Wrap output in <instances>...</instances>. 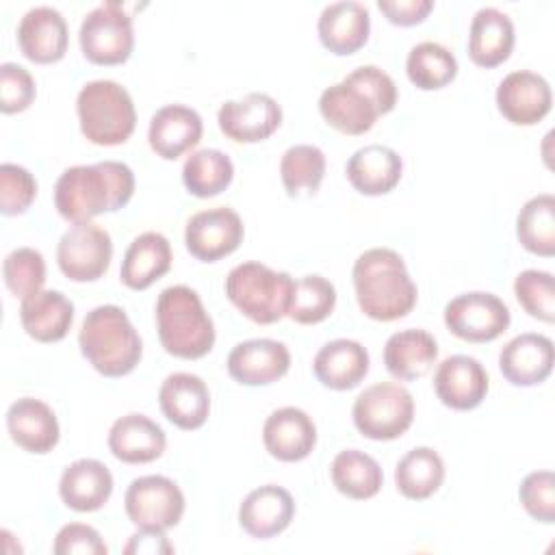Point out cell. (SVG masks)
<instances>
[{
  "label": "cell",
  "mask_w": 555,
  "mask_h": 555,
  "mask_svg": "<svg viewBox=\"0 0 555 555\" xmlns=\"http://www.w3.org/2000/svg\"><path fill=\"white\" fill-rule=\"evenodd\" d=\"M134 193V173L121 160L67 167L54 184V208L69 223H87L124 208Z\"/></svg>",
  "instance_id": "cell-1"
},
{
  "label": "cell",
  "mask_w": 555,
  "mask_h": 555,
  "mask_svg": "<svg viewBox=\"0 0 555 555\" xmlns=\"http://www.w3.org/2000/svg\"><path fill=\"white\" fill-rule=\"evenodd\" d=\"M356 301L373 321H397L416 306V284L403 258L390 247L362 251L351 269Z\"/></svg>",
  "instance_id": "cell-2"
},
{
  "label": "cell",
  "mask_w": 555,
  "mask_h": 555,
  "mask_svg": "<svg viewBox=\"0 0 555 555\" xmlns=\"http://www.w3.org/2000/svg\"><path fill=\"white\" fill-rule=\"evenodd\" d=\"M78 345L85 360L104 377H124L137 369L143 343L124 308L115 304L95 306L87 312Z\"/></svg>",
  "instance_id": "cell-3"
},
{
  "label": "cell",
  "mask_w": 555,
  "mask_h": 555,
  "mask_svg": "<svg viewBox=\"0 0 555 555\" xmlns=\"http://www.w3.org/2000/svg\"><path fill=\"white\" fill-rule=\"evenodd\" d=\"M156 332L163 349L182 360L204 358L215 345V323L199 295L186 284L160 291L156 299Z\"/></svg>",
  "instance_id": "cell-4"
},
{
  "label": "cell",
  "mask_w": 555,
  "mask_h": 555,
  "mask_svg": "<svg viewBox=\"0 0 555 555\" xmlns=\"http://www.w3.org/2000/svg\"><path fill=\"white\" fill-rule=\"evenodd\" d=\"M223 288L232 306L249 321L271 325L288 317L295 280L286 271L249 260L230 269Z\"/></svg>",
  "instance_id": "cell-5"
},
{
  "label": "cell",
  "mask_w": 555,
  "mask_h": 555,
  "mask_svg": "<svg viewBox=\"0 0 555 555\" xmlns=\"http://www.w3.org/2000/svg\"><path fill=\"white\" fill-rule=\"evenodd\" d=\"M80 132L95 145H119L130 139L137 126L132 95L115 80H89L76 95Z\"/></svg>",
  "instance_id": "cell-6"
},
{
  "label": "cell",
  "mask_w": 555,
  "mask_h": 555,
  "mask_svg": "<svg viewBox=\"0 0 555 555\" xmlns=\"http://www.w3.org/2000/svg\"><path fill=\"white\" fill-rule=\"evenodd\" d=\"M356 429L369 440H395L414 421L412 392L397 382H377L364 388L351 408Z\"/></svg>",
  "instance_id": "cell-7"
},
{
  "label": "cell",
  "mask_w": 555,
  "mask_h": 555,
  "mask_svg": "<svg viewBox=\"0 0 555 555\" xmlns=\"http://www.w3.org/2000/svg\"><path fill=\"white\" fill-rule=\"evenodd\" d=\"M82 56L95 65L126 63L134 48L132 17L117 0H106L91 9L78 30Z\"/></svg>",
  "instance_id": "cell-8"
},
{
  "label": "cell",
  "mask_w": 555,
  "mask_h": 555,
  "mask_svg": "<svg viewBox=\"0 0 555 555\" xmlns=\"http://www.w3.org/2000/svg\"><path fill=\"white\" fill-rule=\"evenodd\" d=\"M184 494L165 475H143L130 481L124 494V509L137 529L167 531L182 520Z\"/></svg>",
  "instance_id": "cell-9"
},
{
  "label": "cell",
  "mask_w": 555,
  "mask_h": 555,
  "mask_svg": "<svg viewBox=\"0 0 555 555\" xmlns=\"http://www.w3.org/2000/svg\"><path fill=\"white\" fill-rule=\"evenodd\" d=\"M113 260L111 234L93 223H72L56 245V264L72 282L100 280Z\"/></svg>",
  "instance_id": "cell-10"
},
{
  "label": "cell",
  "mask_w": 555,
  "mask_h": 555,
  "mask_svg": "<svg viewBox=\"0 0 555 555\" xmlns=\"http://www.w3.org/2000/svg\"><path fill=\"white\" fill-rule=\"evenodd\" d=\"M507 304L486 291H470L453 297L444 306L447 330L468 343H490L509 327Z\"/></svg>",
  "instance_id": "cell-11"
},
{
  "label": "cell",
  "mask_w": 555,
  "mask_h": 555,
  "mask_svg": "<svg viewBox=\"0 0 555 555\" xmlns=\"http://www.w3.org/2000/svg\"><path fill=\"white\" fill-rule=\"evenodd\" d=\"M245 236L243 219L228 206L195 212L186 221L184 243L191 256L202 262H217L238 249Z\"/></svg>",
  "instance_id": "cell-12"
},
{
  "label": "cell",
  "mask_w": 555,
  "mask_h": 555,
  "mask_svg": "<svg viewBox=\"0 0 555 555\" xmlns=\"http://www.w3.org/2000/svg\"><path fill=\"white\" fill-rule=\"evenodd\" d=\"M221 132L236 143H258L269 139L282 124V106L262 91H251L219 106Z\"/></svg>",
  "instance_id": "cell-13"
},
{
  "label": "cell",
  "mask_w": 555,
  "mask_h": 555,
  "mask_svg": "<svg viewBox=\"0 0 555 555\" xmlns=\"http://www.w3.org/2000/svg\"><path fill=\"white\" fill-rule=\"evenodd\" d=\"M494 100L499 113L514 126H533L542 121L553 106L548 80L529 69H516L503 76Z\"/></svg>",
  "instance_id": "cell-14"
},
{
  "label": "cell",
  "mask_w": 555,
  "mask_h": 555,
  "mask_svg": "<svg viewBox=\"0 0 555 555\" xmlns=\"http://www.w3.org/2000/svg\"><path fill=\"white\" fill-rule=\"evenodd\" d=\"M490 377L483 364L470 356L444 358L434 373V390L442 405L451 410H475L488 395Z\"/></svg>",
  "instance_id": "cell-15"
},
{
  "label": "cell",
  "mask_w": 555,
  "mask_h": 555,
  "mask_svg": "<svg viewBox=\"0 0 555 555\" xmlns=\"http://www.w3.org/2000/svg\"><path fill=\"white\" fill-rule=\"evenodd\" d=\"M228 373L243 386H269L291 369V351L273 338H249L236 343L228 353Z\"/></svg>",
  "instance_id": "cell-16"
},
{
  "label": "cell",
  "mask_w": 555,
  "mask_h": 555,
  "mask_svg": "<svg viewBox=\"0 0 555 555\" xmlns=\"http://www.w3.org/2000/svg\"><path fill=\"white\" fill-rule=\"evenodd\" d=\"M69 43L67 22L59 9L39 4L28 9L17 24V46L22 54L39 65L56 63Z\"/></svg>",
  "instance_id": "cell-17"
},
{
  "label": "cell",
  "mask_w": 555,
  "mask_h": 555,
  "mask_svg": "<svg viewBox=\"0 0 555 555\" xmlns=\"http://www.w3.org/2000/svg\"><path fill=\"white\" fill-rule=\"evenodd\" d=\"M262 442L280 462L306 460L317 447V425L308 412L295 405L273 410L262 425Z\"/></svg>",
  "instance_id": "cell-18"
},
{
  "label": "cell",
  "mask_w": 555,
  "mask_h": 555,
  "mask_svg": "<svg viewBox=\"0 0 555 555\" xmlns=\"http://www.w3.org/2000/svg\"><path fill=\"white\" fill-rule=\"evenodd\" d=\"M158 405L169 423L180 429H199L210 414V392L195 373L176 371L158 388Z\"/></svg>",
  "instance_id": "cell-19"
},
{
  "label": "cell",
  "mask_w": 555,
  "mask_h": 555,
  "mask_svg": "<svg viewBox=\"0 0 555 555\" xmlns=\"http://www.w3.org/2000/svg\"><path fill=\"white\" fill-rule=\"evenodd\" d=\"M555 362L553 340L544 334L525 332L514 336L499 353V369L512 386L542 384Z\"/></svg>",
  "instance_id": "cell-20"
},
{
  "label": "cell",
  "mask_w": 555,
  "mask_h": 555,
  "mask_svg": "<svg viewBox=\"0 0 555 555\" xmlns=\"http://www.w3.org/2000/svg\"><path fill=\"white\" fill-rule=\"evenodd\" d=\"M293 516V494L275 483L254 488L238 505V525L256 540L275 538L291 525Z\"/></svg>",
  "instance_id": "cell-21"
},
{
  "label": "cell",
  "mask_w": 555,
  "mask_h": 555,
  "mask_svg": "<svg viewBox=\"0 0 555 555\" xmlns=\"http://www.w3.org/2000/svg\"><path fill=\"white\" fill-rule=\"evenodd\" d=\"M202 132L204 121L195 108L184 104H167L152 115L147 141L156 156L163 160H176L199 143Z\"/></svg>",
  "instance_id": "cell-22"
},
{
  "label": "cell",
  "mask_w": 555,
  "mask_h": 555,
  "mask_svg": "<svg viewBox=\"0 0 555 555\" xmlns=\"http://www.w3.org/2000/svg\"><path fill=\"white\" fill-rule=\"evenodd\" d=\"M7 429L20 449L37 455L50 453L61 436L54 410L35 397H22L9 405Z\"/></svg>",
  "instance_id": "cell-23"
},
{
  "label": "cell",
  "mask_w": 555,
  "mask_h": 555,
  "mask_svg": "<svg viewBox=\"0 0 555 555\" xmlns=\"http://www.w3.org/2000/svg\"><path fill=\"white\" fill-rule=\"evenodd\" d=\"M317 33L325 50L338 56L358 52L371 33V15L362 2L340 0L327 4L317 22Z\"/></svg>",
  "instance_id": "cell-24"
},
{
  "label": "cell",
  "mask_w": 555,
  "mask_h": 555,
  "mask_svg": "<svg viewBox=\"0 0 555 555\" xmlns=\"http://www.w3.org/2000/svg\"><path fill=\"white\" fill-rule=\"evenodd\" d=\"M113 494V475L108 466L93 457H80L65 466L59 479V496L74 512H95Z\"/></svg>",
  "instance_id": "cell-25"
},
{
  "label": "cell",
  "mask_w": 555,
  "mask_h": 555,
  "mask_svg": "<svg viewBox=\"0 0 555 555\" xmlns=\"http://www.w3.org/2000/svg\"><path fill=\"white\" fill-rule=\"evenodd\" d=\"M111 453L126 464H147L165 453L167 436L158 423L145 414L119 416L108 429Z\"/></svg>",
  "instance_id": "cell-26"
},
{
  "label": "cell",
  "mask_w": 555,
  "mask_h": 555,
  "mask_svg": "<svg viewBox=\"0 0 555 555\" xmlns=\"http://www.w3.org/2000/svg\"><path fill=\"white\" fill-rule=\"evenodd\" d=\"M345 173L358 193L386 195L399 184L403 173V160L392 147L371 143L349 156Z\"/></svg>",
  "instance_id": "cell-27"
},
{
  "label": "cell",
  "mask_w": 555,
  "mask_h": 555,
  "mask_svg": "<svg viewBox=\"0 0 555 555\" xmlns=\"http://www.w3.org/2000/svg\"><path fill=\"white\" fill-rule=\"evenodd\" d=\"M516 33L507 13L496 7H481L468 28V56L479 67H496L509 59Z\"/></svg>",
  "instance_id": "cell-28"
},
{
  "label": "cell",
  "mask_w": 555,
  "mask_h": 555,
  "mask_svg": "<svg viewBox=\"0 0 555 555\" xmlns=\"http://www.w3.org/2000/svg\"><path fill=\"white\" fill-rule=\"evenodd\" d=\"M369 364L371 358L362 343L351 338H336L317 351L312 371L325 388L349 390L366 377Z\"/></svg>",
  "instance_id": "cell-29"
},
{
  "label": "cell",
  "mask_w": 555,
  "mask_h": 555,
  "mask_svg": "<svg viewBox=\"0 0 555 555\" xmlns=\"http://www.w3.org/2000/svg\"><path fill=\"white\" fill-rule=\"evenodd\" d=\"M321 117L343 134H364L369 132L379 113L375 104L356 87L340 80L325 87L319 95Z\"/></svg>",
  "instance_id": "cell-30"
},
{
  "label": "cell",
  "mask_w": 555,
  "mask_h": 555,
  "mask_svg": "<svg viewBox=\"0 0 555 555\" xmlns=\"http://www.w3.org/2000/svg\"><path fill=\"white\" fill-rule=\"evenodd\" d=\"M438 360V343L427 330L410 327L388 336L384 345L386 371L401 382L418 379L431 371Z\"/></svg>",
  "instance_id": "cell-31"
},
{
  "label": "cell",
  "mask_w": 555,
  "mask_h": 555,
  "mask_svg": "<svg viewBox=\"0 0 555 555\" xmlns=\"http://www.w3.org/2000/svg\"><path fill=\"white\" fill-rule=\"evenodd\" d=\"M24 332L37 343H59L74 323V304L61 291H39L20 306Z\"/></svg>",
  "instance_id": "cell-32"
},
{
  "label": "cell",
  "mask_w": 555,
  "mask_h": 555,
  "mask_svg": "<svg viewBox=\"0 0 555 555\" xmlns=\"http://www.w3.org/2000/svg\"><path fill=\"white\" fill-rule=\"evenodd\" d=\"M171 245L160 232L139 234L126 249L119 280L132 291H145L171 269Z\"/></svg>",
  "instance_id": "cell-33"
},
{
  "label": "cell",
  "mask_w": 555,
  "mask_h": 555,
  "mask_svg": "<svg viewBox=\"0 0 555 555\" xmlns=\"http://www.w3.org/2000/svg\"><path fill=\"white\" fill-rule=\"evenodd\" d=\"M334 488L353 501L373 499L384 486V473L377 460L360 449L338 451L330 464Z\"/></svg>",
  "instance_id": "cell-34"
},
{
  "label": "cell",
  "mask_w": 555,
  "mask_h": 555,
  "mask_svg": "<svg viewBox=\"0 0 555 555\" xmlns=\"http://www.w3.org/2000/svg\"><path fill=\"white\" fill-rule=\"evenodd\" d=\"M444 481V462L431 447H414L395 466V486L410 501L429 499Z\"/></svg>",
  "instance_id": "cell-35"
},
{
  "label": "cell",
  "mask_w": 555,
  "mask_h": 555,
  "mask_svg": "<svg viewBox=\"0 0 555 555\" xmlns=\"http://www.w3.org/2000/svg\"><path fill=\"white\" fill-rule=\"evenodd\" d=\"M234 163L230 156L215 147L191 152L182 165V184L195 197H215L232 184Z\"/></svg>",
  "instance_id": "cell-36"
},
{
  "label": "cell",
  "mask_w": 555,
  "mask_h": 555,
  "mask_svg": "<svg viewBox=\"0 0 555 555\" xmlns=\"http://www.w3.org/2000/svg\"><path fill=\"white\" fill-rule=\"evenodd\" d=\"M518 243L535 254L551 258L555 254V197L540 193L522 204L516 217Z\"/></svg>",
  "instance_id": "cell-37"
},
{
  "label": "cell",
  "mask_w": 555,
  "mask_h": 555,
  "mask_svg": "<svg viewBox=\"0 0 555 555\" xmlns=\"http://www.w3.org/2000/svg\"><path fill=\"white\" fill-rule=\"evenodd\" d=\"M405 74L421 91H438L457 76V59L438 41H421L408 52Z\"/></svg>",
  "instance_id": "cell-38"
},
{
  "label": "cell",
  "mask_w": 555,
  "mask_h": 555,
  "mask_svg": "<svg viewBox=\"0 0 555 555\" xmlns=\"http://www.w3.org/2000/svg\"><path fill=\"white\" fill-rule=\"evenodd\" d=\"M325 154L321 147L310 143L291 145L280 158V178L291 197L312 195L319 191L325 178Z\"/></svg>",
  "instance_id": "cell-39"
},
{
  "label": "cell",
  "mask_w": 555,
  "mask_h": 555,
  "mask_svg": "<svg viewBox=\"0 0 555 555\" xmlns=\"http://www.w3.org/2000/svg\"><path fill=\"white\" fill-rule=\"evenodd\" d=\"M336 308V288L323 275H304L295 280V291L288 317L299 325H314L325 321Z\"/></svg>",
  "instance_id": "cell-40"
},
{
  "label": "cell",
  "mask_w": 555,
  "mask_h": 555,
  "mask_svg": "<svg viewBox=\"0 0 555 555\" xmlns=\"http://www.w3.org/2000/svg\"><path fill=\"white\" fill-rule=\"evenodd\" d=\"M2 278L11 295L26 299L46 284V260L35 247H17L2 260Z\"/></svg>",
  "instance_id": "cell-41"
},
{
  "label": "cell",
  "mask_w": 555,
  "mask_h": 555,
  "mask_svg": "<svg viewBox=\"0 0 555 555\" xmlns=\"http://www.w3.org/2000/svg\"><path fill=\"white\" fill-rule=\"evenodd\" d=\"M514 295L529 317L544 323L555 321L553 273L540 269L520 271L514 280Z\"/></svg>",
  "instance_id": "cell-42"
},
{
  "label": "cell",
  "mask_w": 555,
  "mask_h": 555,
  "mask_svg": "<svg viewBox=\"0 0 555 555\" xmlns=\"http://www.w3.org/2000/svg\"><path fill=\"white\" fill-rule=\"evenodd\" d=\"M37 197L35 176L15 163L0 165V212L7 217L22 215Z\"/></svg>",
  "instance_id": "cell-43"
},
{
  "label": "cell",
  "mask_w": 555,
  "mask_h": 555,
  "mask_svg": "<svg viewBox=\"0 0 555 555\" xmlns=\"http://www.w3.org/2000/svg\"><path fill=\"white\" fill-rule=\"evenodd\" d=\"M518 499L525 512L544 525L555 522V475L553 470H533L518 486Z\"/></svg>",
  "instance_id": "cell-44"
},
{
  "label": "cell",
  "mask_w": 555,
  "mask_h": 555,
  "mask_svg": "<svg viewBox=\"0 0 555 555\" xmlns=\"http://www.w3.org/2000/svg\"><path fill=\"white\" fill-rule=\"evenodd\" d=\"M37 95L33 74L17 63L0 65V111L4 115L26 111Z\"/></svg>",
  "instance_id": "cell-45"
},
{
  "label": "cell",
  "mask_w": 555,
  "mask_h": 555,
  "mask_svg": "<svg viewBox=\"0 0 555 555\" xmlns=\"http://www.w3.org/2000/svg\"><path fill=\"white\" fill-rule=\"evenodd\" d=\"M351 87L360 89L377 108L379 115H386L397 104V85L395 80L377 65H360L343 78Z\"/></svg>",
  "instance_id": "cell-46"
},
{
  "label": "cell",
  "mask_w": 555,
  "mask_h": 555,
  "mask_svg": "<svg viewBox=\"0 0 555 555\" xmlns=\"http://www.w3.org/2000/svg\"><path fill=\"white\" fill-rule=\"evenodd\" d=\"M52 551L56 555H106L108 546L104 544L100 531L85 522L63 525L54 538Z\"/></svg>",
  "instance_id": "cell-47"
},
{
  "label": "cell",
  "mask_w": 555,
  "mask_h": 555,
  "mask_svg": "<svg viewBox=\"0 0 555 555\" xmlns=\"http://www.w3.org/2000/svg\"><path fill=\"white\" fill-rule=\"evenodd\" d=\"M377 9L395 26L421 24L434 9L431 0H377Z\"/></svg>",
  "instance_id": "cell-48"
},
{
  "label": "cell",
  "mask_w": 555,
  "mask_h": 555,
  "mask_svg": "<svg viewBox=\"0 0 555 555\" xmlns=\"http://www.w3.org/2000/svg\"><path fill=\"white\" fill-rule=\"evenodd\" d=\"M126 555H158V553H173V546L169 544L165 531L156 529H139L130 535L128 544L124 546Z\"/></svg>",
  "instance_id": "cell-49"
}]
</instances>
